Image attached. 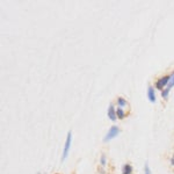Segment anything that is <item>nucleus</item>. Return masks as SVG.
<instances>
[{
  "mask_svg": "<svg viewBox=\"0 0 174 174\" xmlns=\"http://www.w3.org/2000/svg\"><path fill=\"white\" fill-rule=\"evenodd\" d=\"M168 92H170V89H168L167 87H166V88H164V89L161 91V96H163L164 99H166V98L168 96Z\"/></svg>",
  "mask_w": 174,
  "mask_h": 174,
  "instance_id": "obj_9",
  "label": "nucleus"
},
{
  "mask_svg": "<svg viewBox=\"0 0 174 174\" xmlns=\"http://www.w3.org/2000/svg\"><path fill=\"white\" fill-rule=\"evenodd\" d=\"M148 96H149V100L151 102H156V92H154V88L153 87H149L148 89Z\"/></svg>",
  "mask_w": 174,
  "mask_h": 174,
  "instance_id": "obj_4",
  "label": "nucleus"
},
{
  "mask_svg": "<svg viewBox=\"0 0 174 174\" xmlns=\"http://www.w3.org/2000/svg\"><path fill=\"white\" fill-rule=\"evenodd\" d=\"M173 86H174V73L171 76L170 81H168V85H167V88H168V89H171V88H172Z\"/></svg>",
  "mask_w": 174,
  "mask_h": 174,
  "instance_id": "obj_8",
  "label": "nucleus"
},
{
  "mask_svg": "<svg viewBox=\"0 0 174 174\" xmlns=\"http://www.w3.org/2000/svg\"><path fill=\"white\" fill-rule=\"evenodd\" d=\"M122 174H132V167L129 164H126L122 168Z\"/></svg>",
  "mask_w": 174,
  "mask_h": 174,
  "instance_id": "obj_6",
  "label": "nucleus"
},
{
  "mask_svg": "<svg viewBox=\"0 0 174 174\" xmlns=\"http://www.w3.org/2000/svg\"><path fill=\"white\" fill-rule=\"evenodd\" d=\"M144 174H151V171H150V167H149L148 163L145 164V167H144Z\"/></svg>",
  "mask_w": 174,
  "mask_h": 174,
  "instance_id": "obj_11",
  "label": "nucleus"
},
{
  "mask_svg": "<svg viewBox=\"0 0 174 174\" xmlns=\"http://www.w3.org/2000/svg\"><path fill=\"white\" fill-rule=\"evenodd\" d=\"M117 103L121 106V107H123V106H126V101L123 99V98H118L117 99Z\"/></svg>",
  "mask_w": 174,
  "mask_h": 174,
  "instance_id": "obj_10",
  "label": "nucleus"
},
{
  "mask_svg": "<svg viewBox=\"0 0 174 174\" xmlns=\"http://www.w3.org/2000/svg\"><path fill=\"white\" fill-rule=\"evenodd\" d=\"M171 164H172V165H174V156L172 157V159H171Z\"/></svg>",
  "mask_w": 174,
  "mask_h": 174,
  "instance_id": "obj_13",
  "label": "nucleus"
},
{
  "mask_svg": "<svg viewBox=\"0 0 174 174\" xmlns=\"http://www.w3.org/2000/svg\"><path fill=\"white\" fill-rule=\"evenodd\" d=\"M71 138H72V135H71V132L67 134V138H66V142H65V146H64V152H63V157H62V159L63 160H65L67 154H69V151H70V146H71Z\"/></svg>",
  "mask_w": 174,
  "mask_h": 174,
  "instance_id": "obj_2",
  "label": "nucleus"
},
{
  "mask_svg": "<svg viewBox=\"0 0 174 174\" xmlns=\"http://www.w3.org/2000/svg\"><path fill=\"white\" fill-rule=\"evenodd\" d=\"M108 116H109V118L112 120V121H115L116 120V110L114 109V106L113 104H110L109 106V108H108Z\"/></svg>",
  "mask_w": 174,
  "mask_h": 174,
  "instance_id": "obj_5",
  "label": "nucleus"
},
{
  "mask_svg": "<svg viewBox=\"0 0 174 174\" xmlns=\"http://www.w3.org/2000/svg\"><path fill=\"white\" fill-rule=\"evenodd\" d=\"M170 76H166V77H164V78H160L158 81H157L156 84V87L158 88V89H164V87L166 86V85H168V81H170Z\"/></svg>",
  "mask_w": 174,
  "mask_h": 174,
  "instance_id": "obj_3",
  "label": "nucleus"
},
{
  "mask_svg": "<svg viewBox=\"0 0 174 174\" xmlns=\"http://www.w3.org/2000/svg\"><path fill=\"white\" fill-rule=\"evenodd\" d=\"M101 164H102V165H106V157L104 156L101 157Z\"/></svg>",
  "mask_w": 174,
  "mask_h": 174,
  "instance_id": "obj_12",
  "label": "nucleus"
},
{
  "mask_svg": "<svg viewBox=\"0 0 174 174\" xmlns=\"http://www.w3.org/2000/svg\"><path fill=\"white\" fill-rule=\"evenodd\" d=\"M118 132H120V129H118L117 126H112V128L109 129L108 132H107V135L104 136L103 140L104 142H108V140H110V139L115 138V137L118 135Z\"/></svg>",
  "mask_w": 174,
  "mask_h": 174,
  "instance_id": "obj_1",
  "label": "nucleus"
},
{
  "mask_svg": "<svg viewBox=\"0 0 174 174\" xmlns=\"http://www.w3.org/2000/svg\"><path fill=\"white\" fill-rule=\"evenodd\" d=\"M116 115H117V117L118 118H124V115H126V114H124V112H123V110H122L121 108H117V110H116Z\"/></svg>",
  "mask_w": 174,
  "mask_h": 174,
  "instance_id": "obj_7",
  "label": "nucleus"
}]
</instances>
